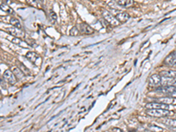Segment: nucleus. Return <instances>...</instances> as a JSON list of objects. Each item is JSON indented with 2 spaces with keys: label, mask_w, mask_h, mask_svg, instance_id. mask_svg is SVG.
<instances>
[{
  "label": "nucleus",
  "mask_w": 176,
  "mask_h": 132,
  "mask_svg": "<svg viewBox=\"0 0 176 132\" xmlns=\"http://www.w3.org/2000/svg\"><path fill=\"white\" fill-rule=\"evenodd\" d=\"M146 114L152 117L161 118V117H165V116L173 115V112L170 111L169 109H163V108H147Z\"/></svg>",
  "instance_id": "1"
},
{
  "label": "nucleus",
  "mask_w": 176,
  "mask_h": 132,
  "mask_svg": "<svg viewBox=\"0 0 176 132\" xmlns=\"http://www.w3.org/2000/svg\"><path fill=\"white\" fill-rule=\"evenodd\" d=\"M102 17L103 19L109 24L111 25L112 27H116L119 25V21L117 20V19L115 18V16H113L108 11H102Z\"/></svg>",
  "instance_id": "2"
},
{
  "label": "nucleus",
  "mask_w": 176,
  "mask_h": 132,
  "mask_svg": "<svg viewBox=\"0 0 176 132\" xmlns=\"http://www.w3.org/2000/svg\"><path fill=\"white\" fill-rule=\"evenodd\" d=\"M3 77H4V78L6 79V81L8 84H10L11 85H16V83H17V78H16V76L14 75V73H13L12 71L6 70V71L4 72Z\"/></svg>",
  "instance_id": "3"
},
{
  "label": "nucleus",
  "mask_w": 176,
  "mask_h": 132,
  "mask_svg": "<svg viewBox=\"0 0 176 132\" xmlns=\"http://www.w3.org/2000/svg\"><path fill=\"white\" fill-rule=\"evenodd\" d=\"M156 92L162 93V94H171L173 92H176V85H159V87L156 88Z\"/></svg>",
  "instance_id": "4"
},
{
  "label": "nucleus",
  "mask_w": 176,
  "mask_h": 132,
  "mask_svg": "<svg viewBox=\"0 0 176 132\" xmlns=\"http://www.w3.org/2000/svg\"><path fill=\"white\" fill-rule=\"evenodd\" d=\"M146 108H163V109H169V105L166 104V103H162V102H149L145 105Z\"/></svg>",
  "instance_id": "5"
},
{
  "label": "nucleus",
  "mask_w": 176,
  "mask_h": 132,
  "mask_svg": "<svg viewBox=\"0 0 176 132\" xmlns=\"http://www.w3.org/2000/svg\"><path fill=\"white\" fill-rule=\"evenodd\" d=\"M165 64L168 66H175L176 65V50L170 53L164 60Z\"/></svg>",
  "instance_id": "6"
},
{
  "label": "nucleus",
  "mask_w": 176,
  "mask_h": 132,
  "mask_svg": "<svg viewBox=\"0 0 176 132\" xmlns=\"http://www.w3.org/2000/svg\"><path fill=\"white\" fill-rule=\"evenodd\" d=\"M162 76L160 74H153L149 78V84L152 86L160 85Z\"/></svg>",
  "instance_id": "7"
},
{
  "label": "nucleus",
  "mask_w": 176,
  "mask_h": 132,
  "mask_svg": "<svg viewBox=\"0 0 176 132\" xmlns=\"http://www.w3.org/2000/svg\"><path fill=\"white\" fill-rule=\"evenodd\" d=\"M160 85H176V78H170V77H162Z\"/></svg>",
  "instance_id": "8"
},
{
  "label": "nucleus",
  "mask_w": 176,
  "mask_h": 132,
  "mask_svg": "<svg viewBox=\"0 0 176 132\" xmlns=\"http://www.w3.org/2000/svg\"><path fill=\"white\" fill-rule=\"evenodd\" d=\"M79 27L80 31L85 34H93L94 33V29L86 23H81L79 25Z\"/></svg>",
  "instance_id": "9"
},
{
  "label": "nucleus",
  "mask_w": 176,
  "mask_h": 132,
  "mask_svg": "<svg viewBox=\"0 0 176 132\" xmlns=\"http://www.w3.org/2000/svg\"><path fill=\"white\" fill-rule=\"evenodd\" d=\"M116 3L123 8H129L133 6L134 0H116Z\"/></svg>",
  "instance_id": "10"
},
{
  "label": "nucleus",
  "mask_w": 176,
  "mask_h": 132,
  "mask_svg": "<svg viewBox=\"0 0 176 132\" xmlns=\"http://www.w3.org/2000/svg\"><path fill=\"white\" fill-rule=\"evenodd\" d=\"M6 31L9 33V34H11L12 35H13V36H16V37H23L25 34L20 31V29H19V28H17V27H8V28H6Z\"/></svg>",
  "instance_id": "11"
},
{
  "label": "nucleus",
  "mask_w": 176,
  "mask_h": 132,
  "mask_svg": "<svg viewBox=\"0 0 176 132\" xmlns=\"http://www.w3.org/2000/svg\"><path fill=\"white\" fill-rule=\"evenodd\" d=\"M156 101H159V102H162V103H166V104H176V98L174 97H161V98H159L157 99Z\"/></svg>",
  "instance_id": "12"
},
{
  "label": "nucleus",
  "mask_w": 176,
  "mask_h": 132,
  "mask_svg": "<svg viewBox=\"0 0 176 132\" xmlns=\"http://www.w3.org/2000/svg\"><path fill=\"white\" fill-rule=\"evenodd\" d=\"M115 18L117 19V20L120 22V23H125L126 21L129 20V14L127 13H118L116 15H115Z\"/></svg>",
  "instance_id": "13"
},
{
  "label": "nucleus",
  "mask_w": 176,
  "mask_h": 132,
  "mask_svg": "<svg viewBox=\"0 0 176 132\" xmlns=\"http://www.w3.org/2000/svg\"><path fill=\"white\" fill-rule=\"evenodd\" d=\"M26 57H27L30 62H32L33 64H36V65H37L36 61L41 60V57H40L36 53H34V52H28V53L26 55Z\"/></svg>",
  "instance_id": "14"
},
{
  "label": "nucleus",
  "mask_w": 176,
  "mask_h": 132,
  "mask_svg": "<svg viewBox=\"0 0 176 132\" xmlns=\"http://www.w3.org/2000/svg\"><path fill=\"white\" fill-rule=\"evenodd\" d=\"M12 71L14 73V75L16 76V78L18 79H22L25 76V73L23 72V71L20 68V67H16V66H13L12 68Z\"/></svg>",
  "instance_id": "15"
},
{
  "label": "nucleus",
  "mask_w": 176,
  "mask_h": 132,
  "mask_svg": "<svg viewBox=\"0 0 176 132\" xmlns=\"http://www.w3.org/2000/svg\"><path fill=\"white\" fill-rule=\"evenodd\" d=\"M163 123L166 124L168 127L171 128H176V119H172V118H166L163 121Z\"/></svg>",
  "instance_id": "16"
},
{
  "label": "nucleus",
  "mask_w": 176,
  "mask_h": 132,
  "mask_svg": "<svg viewBox=\"0 0 176 132\" xmlns=\"http://www.w3.org/2000/svg\"><path fill=\"white\" fill-rule=\"evenodd\" d=\"M160 75L162 77H170V78H176V71H163L160 72Z\"/></svg>",
  "instance_id": "17"
},
{
  "label": "nucleus",
  "mask_w": 176,
  "mask_h": 132,
  "mask_svg": "<svg viewBox=\"0 0 176 132\" xmlns=\"http://www.w3.org/2000/svg\"><path fill=\"white\" fill-rule=\"evenodd\" d=\"M9 23L14 27H17L19 29H21L22 28V26H21V23L20 22V20L16 18H10V20H9Z\"/></svg>",
  "instance_id": "18"
},
{
  "label": "nucleus",
  "mask_w": 176,
  "mask_h": 132,
  "mask_svg": "<svg viewBox=\"0 0 176 132\" xmlns=\"http://www.w3.org/2000/svg\"><path fill=\"white\" fill-rule=\"evenodd\" d=\"M1 11L3 12H5V13H8V14H14V12H13V10L9 6H7L6 4H1Z\"/></svg>",
  "instance_id": "19"
},
{
  "label": "nucleus",
  "mask_w": 176,
  "mask_h": 132,
  "mask_svg": "<svg viewBox=\"0 0 176 132\" xmlns=\"http://www.w3.org/2000/svg\"><path fill=\"white\" fill-rule=\"evenodd\" d=\"M27 3L31 6H34L35 8H40L41 7V4L39 3L38 0H27Z\"/></svg>",
  "instance_id": "20"
},
{
  "label": "nucleus",
  "mask_w": 176,
  "mask_h": 132,
  "mask_svg": "<svg viewBox=\"0 0 176 132\" xmlns=\"http://www.w3.org/2000/svg\"><path fill=\"white\" fill-rule=\"evenodd\" d=\"M49 15H50V21L52 22V23H57V14H56V13L54 12V11H52V10H50V13H49Z\"/></svg>",
  "instance_id": "21"
},
{
  "label": "nucleus",
  "mask_w": 176,
  "mask_h": 132,
  "mask_svg": "<svg viewBox=\"0 0 176 132\" xmlns=\"http://www.w3.org/2000/svg\"><path fill=\"white\" fill-rule=\"evenodd\" d=\"M78 34H79V30L78 29L77 27H73L70 30V35H71V36H77Z\"/></svg>",
  "instance_id": "22"
},
{
  "label": "nucleus",
  "mask_w": 176,
  "mask_h": 132,
  "mask_svg": "<svg viewBox=\"0 0 176 132\" xmlns=\"http://www.w3.org/2000/svg\"><path fill=\"white\" fill-rule=\"evenodd\" d=\"M9 41H11L12 42H13L15 44H20L22 42V41L20 40V37H16V36H14L13 38H9Z\"/></svg>",
  "instance_id": "23"
},
{
  "label": "nucleus",
  "mask_w": 176,
  "mask_h": 132,
  "mask_svg": "<svg viewBox=\"0 0 176 132\" xmlns=\"http://www.w3.org/2000/svg\"><path fill=\"white\" fill-rule=\"evenodd\" d=\"M19 64H20V68L23 71V72L24 73H27V74H29L30 73V71H29V70L23 64H21V63H19Z\"/></svg>",
  "instance_id": "24"
},
{
  "label": "nucleus",
  "mask_w": 176,
  "mask_h": 132,
  "mask_svg": "<svg viewBox=\"0 0 176 132\" xmlns=\"http://www.w3.org/2000/svg\"><path fill=\"white\" fill-rule=\"evenodd\" d=\"M170 96H172V97H174V98H176V92H173V93H172V94H170Z\"/></svg>",
  "instance_id": "25"
},
{
  "label": "nucleus",
  "mask_w": 176,
  "mask_h": 132,
  "mask_svg": "<svg viewBox=\"0 0 176 132\" xmlns=\"http://www.w3.org/2000/svg\"><path fill=\"white\" fill-rule=\"evenodd\" d=\"M9 0H1V4H6Z\"/></svg>",
  "instance_id": "26"
},
{
  "label": "nucleus",
  "mask_w": 176,
  "mask_h": 132,
  "mask_svg": "<svg viewBox=\"0 0 176 132\" xmlns=\"http://www.w3.org/2000/svg\"><path fill=\"white\" fill-rule=\"evenodd\" d=\"M113 130H116V131H122V129H118V128H114V129H113Z\"/></svg>",
  "instance_id": "27"
},
{
  "label": "nucleus",
  "mask_w": 176,
  "mask_h": 132,
  "mask_svg": "<svg viewBox=\"0 0 176 132\" xmlns=\"http://www.w3.org/2000/svg\"><path fill=\"white\" fill-rule=\"evenodd\" d=\"M175 66H176V65H175Z\"/></svg>",
  "instance_id": "28"
}]
</instances>
